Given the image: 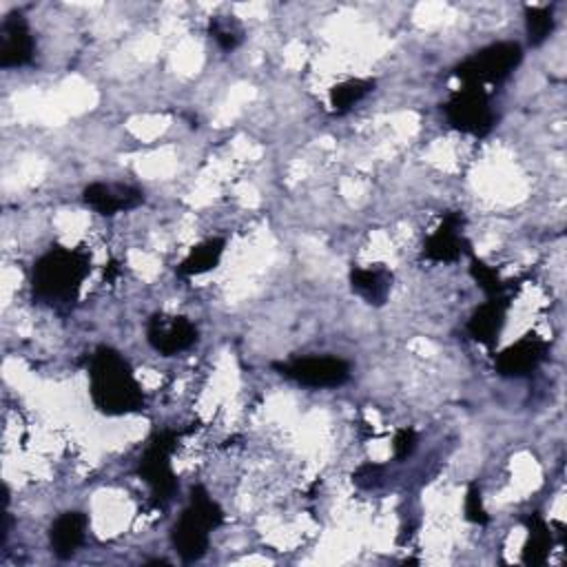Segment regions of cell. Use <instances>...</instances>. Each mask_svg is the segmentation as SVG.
<instances>
[{
    "instance_id": "obj_1",
    "label": "cell",
    "mask_w": 567,
    "mask_h": 567,
    "mask_svg": "<svg viewBox=\"0 0 567 567\" xmlns=\"http://www.w3.org/2000/svg\"><path fill=\"white\" fill-rule=\"evenodd\" d=\"M89 392L93 405L109 416L144 410V390L131 363L111 346H100L89 363Z\"/></svg>"
},
{
    "instance_id": "obj_2",
    "label": "cell",
    "mask_w": 567,
    "mask_h": 567,
    "mask_svg": "<svg viewBox=\"0 0 567 567\" xmlns=\"http://www.w3.org/2000/svg\"><path fill=\"white\" fill-rule=\"evenodd\" d=\"M91 270V257L80 248L53 246L31 268L33 297L49 306H71Z\"/></svg>"
},
{
    "instance_id": "obj_3",
    "label": "cell",
    "mask_w": 567,
    "mask_h": 567,
    "mask_svg": "<svg viewBox=\"0 0 567 567\" xmlns=\"http://www.w3.org/2000/svg\"><path fill=\"white\" fill-rule=\"evenodd\" d=\"M224 523V509L204 485H193L188 505L171 527V543L182 563L202 560L208 551L210 532Z\"/></svg>"
},
{
    "instance_id": "obj_4",
    "label": "cell",
    "mask_w": 567,
    "mask_h": 567,
    "mask_svg": "<svg viewBox=\"0 0 567 567\" xmlns=\"http://www.w3.org/2000/svg\"><path fill=\"white\" fill-rule=\"evenodd\" d=\"M179 432L164 427L153 432L146 441V447L137 461V476L148 485L151 498L157 507H164L173 501L179 483L173 470V452L177 450Z\"/></svg>"
},
{
    "instance_id": "obj_5",
    "label": "cell",
    "mask_w": 567,
    "mask_h": 567,
    "mask_svg": "<svg viewBox=\"0 0 567 567\" xmlns=\"http://www.w3.org/2000/svg\"><path fill=\"white\" fill-rule=\"evenodd\" d=\"M520 62H523V47L514 40H501L461 60L452 69V75L461 80L463 86L485 89V84H498L507 80Z\"/></svg>"
},
{
    "instance_id": "obj_6",
    "label": "cell",
    "mask_w": 567,
    "mask_h": 567,
    "mask_svg": "<svg viewBox=\"0 0 567 567\" xmlns=\"http://www.w3.org/2000/svg\"><path fill=\"white\" fill-rule=\"evenodd\" d=\"M441 111L447 124L461 133L485 137L496 126V113L489 104V93L483 86H463L454 91Z\"/></svg>"
},
{
    "instance_id": "obj_7",
    "label": "cell",
    "mask_w": 567,
    "mask_h": 567,
    "mask_svg": "<svg viewBox=\"0 0 567 567\" xmlns=\"http://www.w3.org/2000/svg\"><path fill=\"white\" fill-rule=\"evenodd\" d=\"M277 374L306 385L315 390L326 388H339L350 381L352 365L348 359L337 354H308V357H295L290 361H277L272 363Z\"/></svg>"
},
{
    "instance_id": "obj_8",
    "label": "cell",
    "mask_w": 567,
    "mask_h": 567,
    "mask_svg": "<svg viewBox=\"0 0 567 567\" xmlns=\"http://www.w3.org/2000/svg\"><path fill=\"white\" fill-rule=\"evenodd\" d=\"M199 339L197 326L184 315L155 312L146 323V341L162 357H175L193 348Z\"/></svg>"
},
{
    "instance_id": "obj_9",
    "label": "cell",
    "mask_w": 567,
    "mask_h": 567,
    "mask_svg": "<svg viewBox=\"0 0 567 567\" xmlns=\"http://www.w3.org/2000/svg\"><path fill=\"white\" fill-rule=\"evenodd\" d=\"M549 354V343L536 332L523 334L494 357V370L505 379L532 377Z\"/></svg>"
},
{
    "instance_id": "obj_10",
    "label": "cell",
    "mask_w": 567,
    "mask_h": 567,
    "mask_svg": "<svg viewBox=\"0 0 567 567\" xmlns=\"http://www.w3.org/2000/svg\"><path fill=\"white\" fill-rule=\"evenodd\" d=\"M465 215L461 210H447L441 217V224L425 237L423 257L436 264H452L461 259V255H472V246L463 235Z\"/></svg>"
},
{
    "instance_id": "obj_11",
    "label": "cell",
    "mask_w": 567,
    "mask_h": 567,
    "mask_svg": "<svg viewBox=\"0 0 567 567\" xmlns=\"http://www.w3.org/2000/svg\"><path fill=\"white\" fill-rule=\"evenodd\" d=\"M82 202L91 210L104 217H113L117 213H126L142 206L144 190L131 184H120V182H91L82 190Z\"/></svg>"
},
{
    "instance_id": "obj_12",
    "label": "cell",
    "mask_w": 567,
    "mask_h": 567,
    "mask_svg": "<svg viewBox=\"0 0 567 567\" xmlns=\"http://www.w3.org/2000/svg\"><path fill=\"white\" fill-rule=\"evenodd\" d=\"M35 55V40L27 18L20 11H11L0 24V66L18 69L27 66Z\"/></svg>"
},
{
    "instance_id": "obj_13",
    "label": "cell",
    "mask_w": 567,
    "mask_h": 567,
    "mask_svg": "<svg viewBox=\"0 0 567 567\" xmlns=\"http://www.w3.org/2000/svg\"><path fill=\"white\" fill-rule=\"evenodd\" d=\"M512 306V295H503V297H487V301H483L467 319L465 323V330L467 334L485 346V348H494L501 332H503V326H505V319H507V310Z\"/></svg>"
},
{
    "instance_id": "obj_14",
    "label": "cell",
    "mask_w": 567,
    "mask_h": 567,
    "mask_svg": "<svg viewBox=\"0 0 567 567\" xmlns=\"http://www.w3.org/2000/svg\"><path fill=\"white\" fill-rule=\"evenodd\" d=\"M89 527V516L80 509H69L62 512L49 527V545L55 558L69 560L75 556L80 545L84 543Z\"/></svg>"
},
{
    "instance_id": "obj_15",
    "label": "cell",
    "mask_w": 567,
    "mask_h": 567,
    "mask_svg": "<svg viewBox=\"0 0 567 567\" xmlns=\"http://www.w3.org/2000/svg\"><path fill=\"white\" fill-rule=\"evenodd\" d=\"M352 292H357L368 306H383L390 297L394 275L383 264H370V266H352L348 275Z\"/></svg>"
},
{
    "instance_id": "obj_16",
    "label": "cell",
    "mask_w": 567,
    "mask_h": 567,
    "mask_svg": "<svg viewBox=\"0 0 567 567\" xmlns=\"http://www.w3.org/2000/svg\"><path fill=\"white\" fill-rule=\"evenodd\" d=\"M523 523L527 527V540L523 545L520 560L527 567H540L547 563L549 551L554 547V532H551L549 523L538 512L527 514Z\"/></svg>"
},
{
    "instance_id": "obj_17",
    "label": "cell",
    "mask_w": 567,
    "mask_h": 567,
    "mask_svg": "<svg viewBox=\"0 0 567 567\" xmlns=\"http://www.w3.org/2000/svg\"><path fill=\"white\" fill-rule=\"evenodd\" d=\"M226 248V239L224 237H210L199 241L197 246H193L188 250V255L179 261L177 266V275L182 277H193V275H204L213 268H217V264L221 261Z\"/></svg>"
},
{
    "instance_id": "obj_18",
    "label": "cell",
    "mask_w": 567,
    "mask_h": 567,
    "mask_svg": "<svg viewBox=\"0 0 567 567\" xmlns=\"http://www.w3.org/2000/svg\"><path fill=\"white\" fill-rule=\"evenodd\" d=\"M377 86V80L372 78H350L346 82H339L330 89V109L334 113H346L354 104H359L365 95H370Z\"/></svg>"
},
{
    "instance_id": "obj_19",
    "label": "cell",
    "mask_w": 567,
    "mask_h": 567,
    "mask_svg": "<svg viewBox=\"0 0 567 567\" xmlns=\"http://www.w3.org/2000/svg\"><path fill=\"white\" fill-rule=\"evenodd\" d=\"M556 29L551 7H525V33L532 47H540Z\"/></svg>"
},
{
    "instance_id": "obj_20",
    "label": "cell",
    "mask_w": 567,
    "mask_h": 567,
    "mask_svg": "<svg viewBox=\"0 0 567 567\" xmlns=\"http://www.w3.org/2000/svg\"><path fill=\"white\" fill-rule=\"evenodd\" d=\"M470 275L476 281V286L487 295V297H503L512 295V281H505L496 268L487 266L483 259L470 255Z\"/></svg>"
},
{
    "instance_id": "obj_21",
    "label": "cell",
    "mask_w": 567,
    "mask_h": 567,
    "mask_svg": "<svg viewBox=\"0 0 567 567\" xmlns=\"http://www.w3.org/2000/svg\"><path fill=\"white\" fill-rule=\"evenodd\" d=\"M208 33L221 51H235L244 42V27L235 16H213L208 22Z\"/></svg>"
},
{
    "instance_id": "obj_22",
    "label": "cell",
    "mask_w": 567,
    "mask_h": 567,
    "mask_svg": "<svg viewBox=\"0 0 567 567\" xmlns=\"http://www.w3.org/2000/svg\"><path fill=\"white\" fill-rule=\"evenodd\" d=\"M463 512H465V518L474 525H487L489 523V516L485 512V505H483V496H481V487L478 483H470L467 485V492H465V503H463Z\"/></svg>"
},
{
    "instance_id": "obj_23",
    "label": "cell",
    "mask_w": 567,
    "mask_h": 567,
    "mask_svg": "<svg viewBox=\"0 0 567 567\" xmlns=\"http://www.w3.org/2000/svg\"><path fill=\"white\" fill-rule=\"evenodd\" d=\"M385 478V465L381 463H363L352 472V483L359 489H377L379 485H383Z\"/></svg>"
},
{
    "instance_id": "obj_24",
    "label": "cell",
    "mask_w": 567,
    "mask_h": 567,
    "mask_svg": "<svg viewBox=\"0 0 567 567\" xmlns=\"http://www.w3.org/2000/svg\"><path fill=\"white\" fill-rule=\"evenodd\" d=\"M416 443H419V434L412 427H399L392 439L394 461H405L416 450Z\"/></svg>"
}]
</instances>
